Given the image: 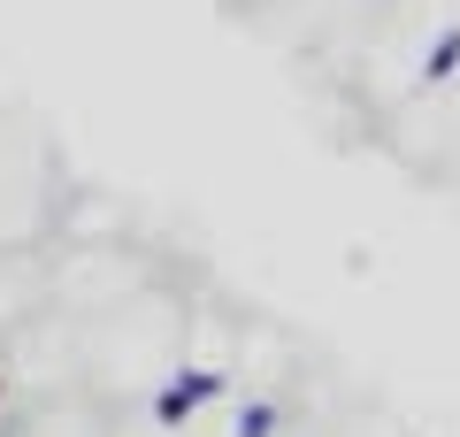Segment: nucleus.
I'll return each mask as SVG.
<instances>
[{
    "label": "nucleus",
    "mask_w": 460,
    "mask_h": 437,
    "mask_svg": "<svg viewBox=\"0 0 460 437\" xmlns=\"http://www.w3.org/2000/svg\"><path fill=\"white\" fill-rule=\"evenodd\" d=\"M223 391H230L223 369H177L162 391H154V422H162V430H184V422H192L199 406H215Z\"/></svg>",
    "instance_id": "obj_1"
},
{
    "label": "nucleus",
    "mask_w": 460,
    "mask_h": 437,
    "mask_svg": "<svg viewBox=\"0 0 460 437\" xmlns=\"http://www.w3.org/2000/svg\"><path fill=\"white\" fill-rule=\"evenodd\" d=\"M453 69H460V23H445V31H438V47L422 54V85H445Z\"/></svg>",
    "instance_id": "obj_2"
},
{
    "label": "nucleus",
    "mask_w": 460,
    "mask_h": 437,
    "mask_svg": "<svg viewBox=\"0 0 460 437\" xmlns=\"http://www.w3.org/2000/svg\"><path fill=\"white\" fill-rule=\"evenodd\" d=\"M277 406H269V399H246V406H238V422H230V437H277Z\"/></svg>",
    "instance_id": "obj_3"
}]
</instances>
